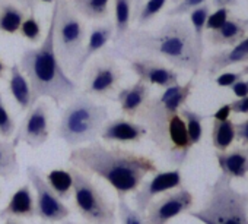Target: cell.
Returning <instances> with one entry per match:
<instances>
[{
    "label": "cell",
    "mask_w": 248,
    "mask_h": 224,
    "mask_svg": "<svg viewBox=\"0 0 248 224\" xmlns=\"http://www.w3.org/2000/svg\"><path fill=\"white\" fill-rule=\"evenodd\" d=\"M67 161L70 167L107 182L118 199H126L127 195L135 193L149 173L158 172L149 155L96 141L70 150Z\"/></svg>",
    "instance_id": "1"
},
{
    "label": "cell",
    "mask_w": 248,
    "mask_h": 224,
    "mask_svg": "<svg viewBox=\"0 0 248 224\" xmlns=\"http://www.w3.org/2000/svg\"><path fill=\"white\" fill-rule=\"evenodd\" d=\"M111 57L127 59L133 56H161L174 68L190 70L197 75L202 69L203 56L199 53L193 30L183 19L167 21L156 31L129 30L108 52Z\"/></svg>",
    "instance_id": "2"
},
{
    "label": "cell",
    "mask_w": 248,
    "mask_h": 224,
    "mask_svg": "<svg viewBox=\"0 0 248 224\" xmlns=\"http://www.w3.org/2000/svg\"><path fill=\"white\" fill-rule=\"evenodd\" d=\"M57 11L59 5L56 0L43 43L40 47L27 49L19 62V68L31 86L32 105L41 98H50L57 107H60L62 103L72 100L78 91L76 81L66 73L54 50V25Z\"/></svg>",
    "instance_id": "3"
},
{
    "label": "cell",
    "mask_w": 248,
    "mask_h": 224,
    "mask_svg": "<svg viewBox=\"0 0 248 224\" xmlns=\"http://www.w3.org/2000/svg\"><path fill=\"white\" fill-rule=\"evenodd\" d=\"M108 121V108L86 94L75 95L64 108L57 126V137L70 148L92 144Z\"/></svg>",
    "instance_id": "4"
},
{
    "label": "cell",
    "mask_w": 248,
    "mask_h": 224,
    "mask_svg": "<svg viewBox=\"0 0 248 224\" xmlns=\"http://www.w3.org/2000/svg\"><path fill=\"white\" fill-rule=\"evenodd\" d=\"M188 214L203 224H248V193L233 189L231 179L220 174L203 207Z\"/></svg>",
    "instance_id": "5"
},
{
    "label": "cell",
    "mask_w": 248,
    "mask_h": 224,
    "mask_svg": "<svg viewBox=\"0 0 248 224\" xmlns=\"http://www.w3.org/2000/svg\"><path fill=\"white\" fill-rule=\"evenodd\" d=\"M194 79H188L184 85H174L167 88L161 95L149 98L143 108L138 113V123L145 126L149 139L155 147L164 153L167 142V128L170 119L180 113V108L186 105L193 92Z\"/></svg>",
    "instance_id": "6"
},
{
    "label": "cell",
    "mask_w": 248,
    "mask_h": 224,
    "mask_svg": "<svg viewBox=\"0 0 248 224\" xmlns=\"http://www.w3.org/2000/svg\"><path fill=\"white\" fill-rule=\"evenodd\" d=\"M54 25V50L63 69L70 72L86 44V28L69 0H57Z\"/></svg>",
    "instance_id": "7"
},
{
    "label": "cell",
    "mask_w": 248,
    "mask_h": 224,
    "mask_svg": "<svg viewBox=\"0 0 248 224\" xmlns=\"http://www.w3.org/2000/svg\"><path fill=\"white\" fill-rule=\"evenodd\" d=\"M73 177L75 208L88 224H115L117 205L95 185L91 176L69 167Z\"/></svg>",
    "instance_id": "8"
},
{
    "label": "cell",
    "mask_w": 248,
    "mask_h": 224,
    "mask_svg": "<svg viewBox=\"0 0 248 224\" xmlns=\"http://www.w3.org/2000/svg\"><path fill=\"white\" fill-rule=\"evenodd\" d=\"M27 177L35 190V217L44 223H63L70 215V209L53 192L41 170L37 166L27 167Z\"/></svg>",
    "instance_id": "9"
},
{
    "label": "cell",
    "mask_w": 248,
    "mask_h": 224,
    "mask_svg": "<svg viewBox=\"0 0 248 224\" xmlns=\"http://www.w3.org/2000/svg\"><path fill=\"white\" fill-rule=\"evenodd\" d=\"M121 81V70L115 59L109 54L95 60L88 69L85 79V94L112 98Z\"/></svg>",
    "instance_id": "10"
},
{
    "label": "cell",
    "mask_w": 248,
    "mask_h": 224,
    "mask_svg": "<svg viewBox=\"0 0 248 224\" xmlns=\"http://www.w3.org/2000/svg\"><path fill=\"white\" fill-rule=\"evenodd\" d=\"M193 204V193L186 188L170 190L149 204L145 212L146 224H168L175 217L191 211Z\"/></svg>",
    "instance_id": "11"
},
{
    "label": "cell",
    "mask_w": 248,
    "mask_h": 224,
    "mask_svg": "<svg viewBox=\"0 0 248 224\" xmlns=\"http://www.w3.org/2000/svg\"><path fill=\"white\" fill-rule=\"evenodd\" d=\"M50 137V119H48V108L44 101H37L28 113L25 115L21 126L18 128L14 144L18 147L19 144H27L31 148H38L47 142Z\"/></svg>",
    "instance_id": "12"
},
{
    "label": "cell",
    "mask_w": 248,
    "mask_h": 224,
    "mask_svg": "<svg viewBox=\"0 0 248 224\" xmlns=\"http://www.w3.org/2000/svg\"><path fill=\"white\" fill-rule=\"evenodd\" d=\"M183 185L181 172L178 169L168 172H156L149 180H143L142 185L135 192V205L136 209L142 214L146 212L149 204L159 195H164L170 190L180 189Z\"/></svg>",
    "instance_id": "13"
},
{
    "label": "cell",
    "mask_w": 248,
    "mask_h": 224,
    "mask_svg": "<svg viewBox=\"0 0 248 224\" xmlns=\"http://www.w3.org/2000/svg\"><path fill=\"white\" fill-rule=\"evenodd\" d=\"M126 60L129 62L130 69L138 75L139 81L148 85H156L164 89L178 85V73L155 59L145 56H133L127 57Z\"/></svg>",
    "instance_id": "14"
},
{
    "label": "cell",
    "mask_w": 248,
    "mask_h": 224,
    "mask_svg": "<svg viewBox=\"0 0 248 224\" xmlns=\"http://www.w3.org/2000/svg\"><path fill=\"white\" fill-rule=\"evenodd\" d=\"M99 137L107 144H136L148 137V132L145 126L138 122L118 118L107 121L99 132Z\"/></svg>",
    "instance_id": "15"
},
{
    "label": "cell",
    "mask_w": 248,
    "mask_h": 224,
    "mask_svg": "<svg viewBox=\"0 0 248 224\" xmlns=\"http://www.w3.org/2000/svg\"><path fill=\"white\" fill-rule=\"evenodd\" d=\"M114 38V24L112 22H107L98 27H93L86 38V44L79 56V59L76 60V63L73 65V68L70 69V75L75 79H79V76L82 75L86 63L95 56L98 54L102 49H105L108 46V43Z\"/></svg>",
    "instance_id": "16"
},
{
    "label": "cell",
    "mask_w": 248,
    "mask_h": 224,
    "mask_svg": "<svg viewBox=\"0 0 248 224\" xmlns=\"http://www.w3.org/2000/svg\"><path fill=\"white\" fill-rule=\"evenodd\" d=\"M247 62H248V35L242 41H239L236 46L228 50L217 52L212 54L210 57H207L204 62H202V68L210 76H215L232 65L247 63Z\"/></svg>",
    "instance_id": "17"
},
{
    "label": "cell",
    "mask_w": 248,
    "mask_h": 224,
    "mask_svg": "<svg viewBox=\"0 0 248 224\" xmlns=\"http://www.w3.org/2000/svg\"><path fill=\"white\" fill-rule=\"evenodd\" d=\"M35 217V201L30 183L22 185L12 195L5 208L0 209L2 220H28Z\"/></svg>",
    "instance_id": "18"
},
{
    "label": "cell",
    "mask_w": 248,
    "mask_h": 224,
    "mask_svg": "<svg viewBox=\"0 0 248 224\" xmlns=\"http://www.w3.org/2000/svg\"><path fill=\"white\" fill-rule=\"evenodd\" d=\"M151 98V86L142 81H136L133 85L117 91L114 100L120 104V108L127 118L133 119Z\"/></svg>",
    "instance_id": "19"
},
{
    "label": "cell",
    "mask_w": 248,
    "mask_h": 224,
    "mask_svg": "<svg viewBox=\"0 0 248 224\" xmlns=\"http://www.w3.org/2000/svg\"><path fill=\"white\" fill-rule=\"evenodd\" d=\"M247 33H248V19L229 17L220 28L215 31H209L206 38L212 46L233 47L247 37Z\"/></svg>",
    "instance_id": "20"
},
{
    "label": "cell",
    "mask_w": 248,
    "mask_h": 224,
    "mask_svg": "<svg viewBox=\"0 0 248 224\" xmlns=\"http://www.w3.org/2000/svg\"><path fill=\"white\" fill-rule=\"evenodd\" d=\"M223 176L229 179H244L248 173V147H233L231 151L215 153Z\"/></svg>",
    "instance_id": "21"
},
{
    "label": "cell",
    "mask_w": 248,
    "mask_h": 224,
    "mask_svg": "<svg viewBox=\"0 0 248 224\" xmlns=\"http://www.w3.org/2000/svg\"><path fill=\"white\" fill-rule=\"evenodd\" d=\"M9 79H8V86L9 92L16 101V104L21 107V110H30L32 105L31 100V86L27 79V76L22 73L19 65H14L9 68Z\"/></svg>",
    "instance_id": "22"
},
{
    "label": "cell",
    "mask_w": 248,
    "mask_h": 224,
    "mask_svg": "<svg viewBox=\"0 0 248 224\" xmlns=\"http://www.w3.org/2000/svg\"><path fill=\"white\" fill-rule=\"evenodd\" d=\"M27 14L22 8L8 0H0V33L18 34Z\"/></svg>",
    "instance_id": "23"
},
{
    "label": "cell",
    "mask_w": 248,
    "mask_h": 224,
    "mask_svg": "<svg viewBox=\"0 0 248 224\" xmlns=\"http://www.w3.org/2000/svg\"><path fill=\"white\" fill-rule=\"evenodd\" d=\"M135 14V0H114V43L130 30Z\"/></svg>",
    "instance_id": "24"
},
{
    "label": "cell",
    "mask_w": 248,
    "mask_h": 224,
    "mask_svg": "<svg viewBox=\"0 0 248 224\" xmlns=\"http://www.w3.org/2000/svg\"><path fill=\"white\" fill-rule=\"evenodd\" d=\"M16 145L9 139H0V177L12 179L19 173Z\"/></svg>",
    "instance_id": "25"
},
{
    "label": "cell",
    "mask_w": 248,
    "mask_h": 224,
    "mask_svg": "<svg viewBox=\"0 0 248 224\" xmlns=\"http://www.w3.org/2000/svg\"><path fill=\"white\" fill-rule=\"evenodd\" d=\"M73 9L83 18L99 21L108 17L109 0H69Z\"/></svg>",
    "instance_id": "26"
},
{
    "label": "cell",
    "mask_w": 248,
    "mask_h": 224,
    "mask_svg": "<svg viewBox=\"0 0 248 224\" xmlns=\"http://www.w3.org/2000/svg\"><path fill=\"white\" fill-rule=\"evenodd\" d=\"M47 183L53 189V192L63 201L70 198V192L73 190V177L70 170H63V169H54L51 170L47 177Z\"/></svg>",
    "instance_id": "27"
},
{
    "label": "cell",
    "mask_w": 248,
    "mask_h": 224,
    "mask_svg": "<svg viewBox=\"0 0 248 224\" xmlns=\"http://www.w3.org/2000/svg\"><path fill=\"white\" fill-rule=\"evenodd\" d=\"M209 14H210V8L207 3L188 14L190 15V27H191L193 35H194V43L202 56L204 52V31H206V21H207Z\"/></svg>",
    "instance_id": "28"
},
{
    "label": "cell",
    "mask_w": 248,
    "mask_h": 224,
    "mask_svg": "<svg viewBox=\"0 0 248 224\" xmlns=\"http://www.w3.org/2000/svg\"><path fill=\"white\" fill-rule=\"evenodd\" d=\"M235 141V123L228 119L225 122H213L212 144L216 151H226Z\"/></svg>",
    "instance_id": "29"
},
{
    "label": "cell",
    "mask_w": 248,
    "mask_h": 224,
    "mask_svg": "<svg viewBox=\"0 0 248 224\" xmlns=\"http://www.w3.org/2000/svg\"><path fill=\"white\" fill-rule=\"evenodd\" d=\"M180 116L183 118V121L186 123L187 134H188L191 144L193 145L199 144L203 137V121L206 119V116L197 113V111H193L187 107L180 108Z\"/></svg>",
    "instance_id": "30"
},
{
    "label": "cell",
    "mask_w": 248,
    "mask_h": 224,
    "mask_svg": "<svg viewBox=\"0 0 248 224\" xmlns=\"http://www.w3.org/2000/svg\"><path fill=\"white\" fill-rule=\"evenodd\" d=\"M167 2L168 0H145L142 6L135 14L133 21H136L139 28L149 25L156 18V15L165 8Z\"/></svg>",
    "instance_id": "31"
},
{
    "label": "cell",
    "mask_w": 248,
    "mask_h": 224,
    "mask_svg": "<svg viewBox=\"0 0 248 224\" xmlns=\"http://www.w3.org/2000/svg\"><path fill=\"white\" fill-rule=\"evenodd\" d=\"M118 218L121 224H146L145 214L139 212L136 208H132L126 199H120L117 205Z\"/></svg>",
    "instance_id": "32"
},
{
    "label": "cell",
    "mask_w": 248,
    "mask_h": 224,
    "mask_svg": "<svg viewBox=\"0 0 248 224\" xmlns=\"http://www.w3.org/2000/svg\"><path fill=\"white\" fill-rule=\"evenodd\" d=\"M16 131L15 121L12 119L9 110L3 101V95L0 92V137L2 138H11Z\"/></svg>",
    "instance_id": "33"
},
{
    "label": "cell",
    "mask_w": 248,
    "mask_h": 224,
    "mask_svg": "<svg viewBox=\"0 0 248 224\" xmlns=\"http://www.w3.org/2000/svg\"><path fill=\"white\" fill-rule=\"evenodd\" d=\"M19 33L24 38H27L31 43H38L41 40V25L37 17L34 15V12H31V15L25 18V21L21 25Z\"/></svg>",
    "instance_id": "34"
},
{
    "label": "cell",
    "mask_w": 248,
    "mask_h": 224,
    "mask_svg": "<svg viewBox=\"0 0 248 224\" xmlns=\"http://www.w3.org/2000/svg\"><path fill=\"white\" fill-rule=\"evenodd\" d=\"M207 0H181V2H178L172 9H170L167 12L168 17H181V15H186V14H190L191 11L206 5Z\"/></svg>",
    "instance_id": "35"
},
{
    "label": "cell",
    "mask_w": 248,
    "mask_h": 224,
    "mask_svg": "<svg viewBox=\"0 0 248 224\" xmlns=\"http://www.w3.org/2000/svg\"><path fill=\"white\" fill-rule=\"evenodd\" d=\"M229 17H231V11L228 8H219L215 12H210L207 17V21H206V30L215 31V30L220 28Z\"/></svg>",
    "instance_id": "36"
},
{
    "label": "cell",
    "mask_w": 248,
    "mask_h": 224,
    "mask_svg": "<svg viewBox=\"0 0 248 224\" xmlns=\"http://www.w3.org/2000/svg\"><path fill=\"white\" fill-rule=\"evenodd\" d=\"M245 75L242 73V70L239 72H226V73H222V75H217L215 82L219 85V86H223V88H231L235 82L241 81Z\"/></svg>",
    "instance_id": "37"
},
{
    "label": "cell",
    "mask_w": 248,
    "mask_h": 224,
    "mask_svg": "<svg viewBox=\"0 0 248 224\" xmlns=\"http://www.w3.org/2000/svg\"><path fill=\"white\" fill-rule=\"evenodd\" d=\"M231 111L235 115H248V95L242 98H236L235 101L229 103Z\"/></svg>",
    "instance_id": "38"
},
{
    "label": "cell",
    "mask_w": 248,
    "mask_h": 224,
    "mask_svg": "<svg viewBox=\"0 0 248 224\" xmlns=\"http://www.w3.org/2000/svg\"><path fill=\"white\" fill-rule=\"evenodd\" d=\"M235 138L239 139L244 147H248V119L235 125Z\"/></svg>",
    "instance_id": "39"
},
{
    "label": "cell",
    "mask_w": 248,
    "mask_h": 224,
    "mask_svg": "<svg viewBox=\"0 0 248 224\" xmlns=\"http://www.w3.org/2000/svg\"><path fill=\"white\" fill-rule=\"evenodd\" d=\"M231 89H232V92L235 94V97H236V98L247 97V95H248V81L241 79V81L235 82V84L231 86Z\"/></svg>",
    "instance_id": "40"
},
{
    "label": "cell",
    "mask_w": 248,
    "mask_h": 224,
    "mask_svg": "<svg viewBox=\"0 0 248 224\" xmlns=\"http://www.w3.org/2000/svg\"><path fill=\"white\" fill-rule=\"evenodd\" d=\"M231 113H232V111H231V105L229 104H223L219 110L215 111V113L212 115V118L216 122H225V121L229 119V115Z\"/></svg>",
    "instance_id": "41"
},
{
    "label": "cell",
    "mask_w": 248,
    "mask_h": 224,
    "mask_svg": "<svg viewBox=\"0 0 248 224\" xmlns=\"http://www.w3.org/2000/svg\"><path fill=\"white\" fill-rule=\"evenodd\" d=\"M236 0H213V6L219 8H231V6H236Z\"/></svg>",
    "instance_id": "42"
},
{
    "label": "cell",
    "mask_w": 248,
    "mask_h": 224,
    "mask_svg": "<svg viewBox=\"0 0 248 224\" xmlns=\"http://www.w3.org/2000/svg\"><path fill=\"white\" fill-rule=\"evenodd\" d=\"M15 2H19L21 5H24L25 8H28L31 12L35 11V6H37V0H15Z\"/></svg>",
    "instance_id": "43"
},
{
    "label": "cell",
    "mask_w": 248,
    "mask_h": 224,
    "mask_svg": "<svg viewBox=\"0 0 248 224\" xmlns=\"http://www.w3.org/2000/svg\"><path fill=\"white\" fill-rule=\"evenodd\" d=\"M9 70V66L2 60V59H0V79H2L3 76H5V73Z\"/></svg>",
    "instance_id": "44"
},
{
    "label": "cell",
    "mask_w": 248,
    "mask_h": 224,
    "mask_svg": "<svg viewBox=\"0 0 248 224\" xmlns=\"http://www.w3.org/2000/svg\"><path fill=\"white\" fill-rule=\"evenodd\" d=\"M145 2V0H135V14L138 12V9L142 6V3ZM135 14H133V17H135Z\"/></svg>",
    "instance_id": "45"
},
{
    "label": "cell",
    "mask_w": 248,
    "mask_h": 224,
    "mask_svg": "<svg viewBox=\"0 0 248 224\" xmlns=\"http://www.w3.org/2000/svg\"><path fill=\"white\" fill-rule=\"evenodd\" d=\"M5 224H22L18 220H5Z\"/></svg>",
    "instance_id": "46"
},
{
    "label": "cell",
    "mask_w": 248,
    "mask_h": 224,
    "mask_svg": "<svg viewBox=\"0 0 248 224\" xmlns=\"http://www.w3.org/2000/svg\"><path fill=\"white\" fill-rule=\"evenodd\" d=\"M40 2H43V3H53L54 5L56 0H40Z\"/></svg>",
    "instance_id": "47"
},
{
    "label": "cell",
    "mask_w": 248,
    "mask_h": 224,
    "mask_svg": "<svg viewBox=\"0 0 248 224\" xmlns=\"http://www.w3.org/2000/svg\"><path fill=\"white\" fill-rule=\"evenodd\" d=\"M242 73H244V75H248V65L242 69Z\"/></svg>",
    "instance_id": "48"
},
{
    "label": "cell",
    "mask_w": 248,
    "mask_h": 224,
    "mask_svg": "<svg viewBox=\"0 0 248 224\" xmlns=\"http://www.w3.org/2000/svg\"><path fill=\"white\" fill-rule=\"evenodd\" d=\"M62 224H78V223H73V221H63Z\"/></svg>",
    "instance_id": "49"
},
{
    "label": "cell",
    "mask_w": 248,
    "mask_h": 224,
    "mask_svg": "<svg viewBox=\"0 0 248 224\" xmlns=\"http://www.w3.org/2000/svg\"><path fill=\"white\" fill-rule=\"evenodd\" d=\"M172 2H174V3H178V2H181V0H172Z\"/></svg>",
    "instance_id": "50"
},
{
    "label": "cell",
    "mask_w": 248,
    "mask_h": 224,
    "mask_svg": "<svg viewBox=\"0 0 248 224\" xmlns=\"http://www.w3.org/2000/svg\"><path fill=\"white\" fill-rule=\"evenodd\" d=\"M44 224H46V223H44Z\"/></svg>",
    "instance_id": "51"
}]
</instances>
